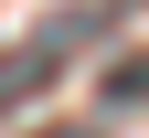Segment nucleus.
Listing matches in <instances>:
<instances>
[{"label":"nucleus","instance_id":"f257e3e1","mask_svg":"<svg viewBox=\"0 0 149 138\" xmlns=\"http://www.w3.org/2000/svg\"><path fill=\"white\" fill-rule=\"evenodd\" d=\"M149 96V53H128V64H107V106H139Z\"/></svg>","mask_w":149,"mask_h":138},{"label":"nucleus","instance_id":"f03ea898","mask_svg":"<svg viewBox=\"0 0 149 138\" xmlns=\"http://www.w3.org/2000/svg\"><path fill=\"white\" fill-rule=\"evenodd\" d=\"M43 138H85V128H43Z\"/></svg>","mask_w":149,"mask_h":138}]
</instances>
